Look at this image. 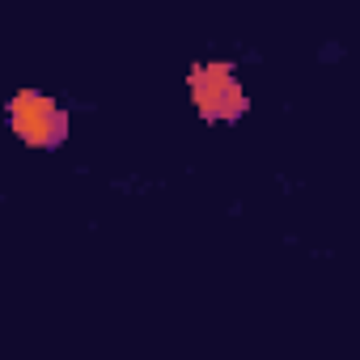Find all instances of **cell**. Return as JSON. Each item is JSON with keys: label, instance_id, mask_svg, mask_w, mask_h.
Returning a JSON list of instances; mask_svg holds the SVG:
<instances>
[{"label": "cell", "instance_id": "cell-2", "mask_svg": "<svg viewBox=\"0 0 360 360\" xmlns=\"http://www.w3.org/2000/svg\"><path fill=\"white\" fill-rule=\"evenodd\" d=\"M9 127L30 148H60L68 140L72 119H68V110L51 94H43V89H18L9 98Z\"/></svg>", "mask_w": 360, "mask_h": 360}, {"label": "cell", "instance_id": "cell-1", "mask_svg": "<svg viewBox=\"0 0 360 360\" xmlns=\"http://www.w3.org/2000/svg\"><path fill=\"white\" fill-rule=\"evenodd\" d=\"M187 89H191V102H195V110H200L204 123H238V119L250 110L246 85L238 81V72H233L229 60L191 64Z\"/></svg>", "mask_w": 360, "mask_h": 360}]
</instances>
